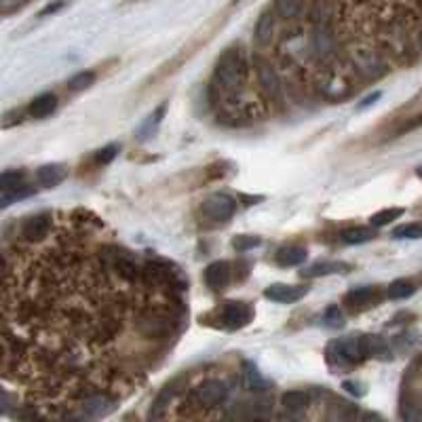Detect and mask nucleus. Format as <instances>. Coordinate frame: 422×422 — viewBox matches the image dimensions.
Here are the masks:
<instances>
[{"label": "nucleus", "mask_w": 422, "mask_h": 422, "mask_svg": "<svg viewBox=\"0 0 422 422\" xmlns=\"http://www.w3.org/2000/svg\"><path fill=\"white\" fill-rule=\"evenodd\" d=\"M249 59L241 49H226L213 70L211 99L220 101L226 97L241 95L249 78Z\"/></svg>", "instance_id": "f257e3e1"}, {"label": "nucleus", "mask_w": 422, "mask_h": 422, "mask_svg": "<svg viewBox=\"0 0 422 422\" xmlns=\"http://www.w3.org/2000/svg\"><path fill=\"white\" fill-rule=\"evenodd\" d=\"M349 61H351V68L366 80H376L389 72V63H387V57L383 55V51H378L366 42L351 44Z\"/></svg>", "instance_id": "f03ea898"}, {"label": "nucleus", "mask_w": 422, "mask_h": 422, "mask_svg": "<svg viewBox=\"0 0 422 422\" xmlns=\"http://www.w3.org/2000/svg\"><path fill=\"white\" fill-rule=\"evenodd\" d=\"M133 323H135L133 325L135 334L142 340H148V342H163L173 332V321L169 317V311L167 309H159V306L144 309L135 317Z\"/></svg>", "instance_id": "7ed1b4c3"}, {"label": "nucleus", "mask_w": 422, "mask_h": 422, "mask_svg": "<svg viewBox=\"0 0 422 422\" xmlns=\"http://www.w3.org/2000/svg\"><path fill=\"white\" fill-rule=\"evenodd\" d=\"M325 355H328L330 366H334L338 370H351V368H355V366L366 361V353H364L359 336H349V338L334 340L328 347Z\"/></svg>", "instance_id": "20e7f679"}, {"label": "nucleus", "mask_w": 422, "mask_h": 422, "mask_svg": "<svg viewBox=\"0 0 422 422\" xmlns=\"http://www.w3.org/2000/svg\"><path fill=\"white\" fill-rule=\"evenodd\" d=\"M252 63H254V70H256V76H258V85H260V91H262L264 99L271 101V104L281 106L283 104V82H281L275 66L264 55H258V53L252 57Z\"/></svg>", "instance_id": "39448f33"}, {"label": "nucleus", "mask_w": 422, "mask_h": 422, "mask_svg": "<svg viewBox=\"0 0 422 422\" xmlns=\"http://www.w3.org/2000/svg\"><path fill=\"white\" fill-rule=\"evenodd\" d=\"M317 91L330 101H342L353 95V85L345 72L336 68H325L317 74Z\"/></svg>", "instance_id": "423d86ee"}, {"label": "nucleus", "mask_w": 422, "mask_h": 422, "mask_svg": "<svg viewBox=\"0 0 422 422\" xmlns=\"http://www.w3.org/2000/svg\"><path fill=\"white\" fill-rule=\"evenodd\" d=\"M226 397H228V387L222 380H218V378L203 380L190 393V402L199 410H216V408H220L226 402Z\"/></svg>", "instance_id": "0eeeda50"}, {"label": "nucleus", "mask_w": 422, "mask_h": 422, "mask_svg": "<svg viewBox=\"0 0 422 422\" xmlns=\"http://www.w3.org/2000/svg\"><path fill=\"white\" fill-rule=\"evenodd\" d=\"M201 209L207 220L222 224V222H228L237 213V201H235V197H230L226 192H216L203 201Z\"/></svg>", "instance_id": "6e6552de"}, {"label": "nucleus", "mask_w": 422, "mask_h": 422, "mask_svg": "<svg viewBox=\"0 0 422 422\" xmlns=\"http://www.w3.org/2000/svg\"><path fill=\"white\" fill-rule=\"evenodd\" d=\"M55 222H53V216L51 213H36V216H30L23 226H21V235L19 239L25 241V243H42L51 230H53Z\"/></svg>", "instance_id": "1a4fd4ad"}, {"label": "nucleus", "mask_w": 422, "mask_h": 422, "mask_svg": "<svg viewBox=\"0 0 422 422\" xmlns=\"http://www.w3.org/2000/svg\"><path fill=\"white\" fill-rule=\"evenodd\" d=\"M254 321V306L245 302H228L220 311V323L226 330H241Z\"/></svg>", "instance_id": "9d476101"}, {"label": "nucleus", "mask_w": 422, "mask_h": 422, "mask_svg": "<svg viewBox=\"0 0 422 422\" xmlns=\"http://www.w3.org/2000/svg\"><path fill=\"white\" fill-rule=\"evenodd\" d=\"M383 300V292L380 287H374V285H368V287H355L351 290L347 296H345V304L359 313V311H368L372 306H376L378 302Z\"/></svg>", "instance_id": "9b49d317"}, {"label": "nucleus", "mask_w": 422, "mask_h": 422, "mask_svg": "<svg viewBox=\"0 0 422 422\" xmlns=\"http://www.w3.org/2000/svg\"><path fill=\"white\" fill-rule=\"evenodd\" d=\"M306 285H287V283H275L264 290V298L277 304H294L306 296Z\"/></svg>", "instance_id": "f8f14e48"}, {"label": "nucleus", "mask_w": 422, "mask_h": 422, "mask_svg": "<svg viewBox=\"0 0 422 422\" xmlns=\"http://www.w3.org/2000/svg\"><path fill=\"white\" fill-rule=\"evenodd\" d=\"M232 279V266L226 262V260H218V262H211L207 268H205V283L209 290L213 292H220L224 290Z\"/></svg>", "instance_id": "ddd939ff"}, {"label": "nucleus", "mask_w": 422, "mask_h": 422, "mask_svg": "<svg viewBox=\"0 0 422 422\" xmlns=\"http://www.w3.org/2000/svg\"><path fill=\"white\" fill-rule=\"evenodd\" d=\"M275 27H277V21H275V15L271 11L262 13L256 27H254V40L258 46H268L275 38Z\"/></svg>", "instance_id": "4468645a"}, {"label": "nucleus", "mask_w": 422, "mask_h": 422, "mask_svg": "<svg viewBox=\"0 0 422 422\" xmlns=\"http://www.w3.org/2000/svg\"><path fill=\"white\" fill-rule=\"evenodd\" d=\"M277 258V264L283 266V268H292V266H300L306 258H309V252L304 245H283L281 249H277L275 254Z\"/></svg>", "instance_id": "2eb2a0df"}, {"label": "nucleus", "mask_w": 422, "mask_h": 422, "mask_svg": "<svg viewBox=\"0 0 422 422\" xmlns=\"http://www.w3.org/2000/svg\"><path fill=\"white\" fill-rule=\"evenodd\" d=\"M36 180H38L40 188H55V186H59L66 180V167L57 165V163L42 165L36 171Z\"/></svg>", "instance_id": "dca6fc26"}, {"label": "nucleus", "mask_w": 422, "mask_h": 422, "mask_svg": "<svg viewBox=\"0 0 422 422\" xmlns=\"http://www.w3.org/2000/svg\"><path fill=\"white\" fill-rule=\"evenodd\" d=\"M361 338V347H364V353H366V359H391V351H389V342L376 334H366V336H359Z\"/></svg>", "instance_id": "f3484780"}, {"label": "nucleus", "mask_w": 422, "mask_h": 422, "mask_svg": "<svg viewBox=\"0 0 422 422\" xmlns=\"http://www.w3.org/2000/svg\"><path fill=\"white\" fill-rule=\"evenodd\" d=\"M57 108V95L53 93H42L38 97H34L27 106V114L32 118H46L55 112Z\"/></svg>", "instance_id": "a211bd4d"}, {"label": "nucleus", "mask_w": 422, "mask_h": 422, "mask_svg": "<svg viewBox=\"0 0 422 422\" xmlns=\"http://www.w3.org/2000/svg\"><path fill=\"white\" fill-rule=\"evenodd\" d=\"M165 114H167V104H161L148 118H144V123L139 125V129H137V133H135V137L137 139H150L156 131H159V127H161V123H163V118H165Z\"/></svg>", "instance_id": "6ab92c4d"}, {"label": "nucleus", "mask_w": 422, "mask_h": 422, "mask_svg": "<svg viewBox=\"0 0 422 422\" xmlns=\"http://www.w3.org/2000/svg\"><path fill=\"white\" fill-rule=\"evenodd\" d=\"M340 239L347 245H364V243H370L372 239H376V228H372V226H351V228L340 232Z\"/></svg>", "instance_id": "aec40b11"}, {"label": "nucleus", "mask_w": 422, "mask_h": 422, "mask_svg": "<svg viewBox=\"0 0 422 422\" xmlns=\"http://www.w3.org/2000/svg\"><path fill=\"white\" fill-rule=\"evenodd\" d=\"M347 271H351V266L342 264V262H317V264L309 266L302 275L304 277H328V275H340Z\"/></svg>", "instance_id": "412c9836"}, {"label": "nucleus", "mask_w": 422, "mask_h": 422, "mask_svg": "<svg viewBox=\"0 0 422 422\" xmlns=\"http://www.w3.org/2000/svg\"><path fill=\"white\" fill-rule=\"evenodd\" d=\"M416 294V285L408 279H397L387 287V298L389 300H406Z\"/></svg>", "instance_id": "4be33fe9"}, {"label": "nucleus", "mask_w": 422, "mask_h": 422, "mask_svg": "<svg viewBox=\"0 0 422 422\" xmlns=\"http://www.w3.org/2000/svg\"><path fill=\"white\" fill-rule=\"evenodd\" d=\"M404 213H406L404 207H387V209L376 211V213L370 218V224H372V228H383V226L393 224L395 220H399Z\"/></svg>", "instance_id": "5701e85b"}, {"label": "nucleus", "mask_w": 422, "mask_h": 422, "mask_svg": "<svg viewBox=\"0 0 422 422\" xmlns=\"http://www.w3.org/2000/svg\"><path fill=\"white\" fill-rule=\"evenodd\" d=\"M245 387H247L249 391H254V393H262V391H266L271 385H268V380L258 372V368H256L254 364H245Z\"/></svg>", "instance_id": "b1692460"}, {"label": "nucleus", "mask_w": 422, "mask_h": 422, "mask_svg": "<svg viewBox=\"0 0 422 422\" xmlns=\"http://www.w3.org/2000/svg\"><path fill=\"white\" fill-rule=\"evenodd\" d=\"M281 404H283V408L290 410V412H304V410L309 408L311 399H309V395L302 393V391H287V393L281 397Z\"/></svg>", "instance_id": "393cba45"}, {"label": "nucleus", "mask_w": 422, "mask_h": 422, "mask_svg": "<svg viewBox=\"0 0 422 422\" xmlns=\"http://www.w3.org/2000/svg\"><path fill=\"white\" fill-rule=\"evenodd\" d=\"M275 13L281 19H296L302 15V0H275Z\"/></svg>", "instance_id": "a878e982"}, {"label": "nucleus", "mask_w": 422, "mask_h": 422, "mask_svg": "<svg viewBox=\"0 0 422 422\" xmlns=\"http://www.w3.org/2000/svg\"><path fill=\"white\" fill-rule=\"evenodd\" d=\"M23 171H19V169H11V171H2L0 173V192H11V190H15V188H19L21 186V182H23Z\"/></svg>", "instance_id": "bb28decb"}, {"label": "nucleus", "mask_w": 422, "mask_h": 422, "mask_svg": "<svg viewBox=\"0 0 422 422\" xmlns=\"http://www.w3.org/2000/svg\"><path fill=\"white\" fill-rule=\"evenodd\" d=\"M36 190L32 188V186H19V188H15V190H11V192H4V197L0 199V207H8V205H13V203H19V201H23V199H27V197H32Z\"/></svg>", "instance_id": "cd10ccee"}, {"label": "nucleus", "mask_w": 422, "mask_h": 422, "mask_svg": "<svg viewBox=\"0 0 422 422\" xmlns=\"http://www.w3.org/2000/svg\"><path fill=\"white\" fill-rule=\"evenodd\" d=\"M93 82H95V72L85 70V72L74 74V76L68 80V89H70V91H82V89L91 87Z\"/></svg>", "instance_id": "c85d7f7f"}, {"label": "nucleus", "mask_w": 422, "mask_h": 422, "mask_svg": "<svg viewBox=\"0 0 422 422\" xmlns=\"http://www.w3.org/2000/svg\"><path fill=\"white\" fill-rule=\"evenodd\" d=\"M402 418L404 422H422V406L416 404L414 399H406L402 402Z\"/></svg>", "instance_id": "c756f323"}, {"label": "nucleus", "mask_w": 422, "mask_h": 422, "mask_svg": "<svg viewBox=\"0 0 422 422\" xmlns=\"http://www.w3.org/2000/svg\"><path fill=\"white\" fill-rule=\"evenodd\" d=\"M393 239H422V222L402 224L393 230Z\"/></svg>", "instance_id": "7c9ffc66"}, {"label": "nucleus", "mask_w": 422, "mask_h": 422, "mask_svg": "<svg viewBox=\"0 0 422 422\" xmlns=\"http://www.w3.org/2000/svg\"><path fill=\"white\" fill-rule=\"evenodd\" d=\"M260 243H262L260 237H254V235H239V237H235L232 247H235L239 254H243V252H252V249L260 247Z\"/></svg>", "instance_id": "2f4dec72"}, {"label": "nucleus", "mask_w": 422, "mask_h": 422, "mask_svg": "<svg viewBox=\"0 0 422 422\" xmlns=\"http://www.w3.org/2000/svg\"><path fill=\"white\" fill-rule=\"evenodd\" d=\"M118 150H120V146H118V144H108V146H104L101 150H97V152H95L93 161H95L97 165H108V163H112V161L116 159Z\"/></svg>", "instance_id": "473e14b6"}, {"label": "nucleus", "mask_w": 422, "mask_h": 422, "mask_svg": "<svg viewBox=\"0 0 422 422\" xmlns=\"http://www.w3.org/2000/svg\"><path fill=\"white\" fill-rule=\"evenodd\" d=\"M323 323L328 328H342L345 325V313L338 306H328L323 313Z\"/></svg>", "instance_id": "72a5a7b5"}, {"label": "nucleus", "mask_w": 422, "mask_h": 422, "mask_svg": "<svg viewBox=\"0 0 422 422\" xmlns=\"http://www.w3.org/2000/svg\"><path fill=\"white\" fill-rule=\"evenodd\" d=\"M418 127H422V112L421 114H416L414 118H410V120L399 129V133L404 135V133H410V131H414V129H418Z\"/></svg>", "instance_id": "f704fd0d"}, {"label": "nucleus", "mask_w": 422, "mask_h": 422, "mask_svg": "<svg viewBox=\"0 0 422 422\" xmlns=\"http://www.w3.org/2000/svg\"><path fill=\"white\" fill-rule=\"evenodd\" d=\"M342 389L345 391H349L351 395H355V397H361L364 393H366V389L359 385V383H353V380H347L345 385H342Z\"/></svg>", "instance_id": "c9c22d12"}, {"label": "nucleus", "mask_w": 422, "mask_h": 422, "mask_svg": "<svg viewBox=\"0 0 422 422\" xmlns=\"http://www.w3.org/2000/svg\"><path fill=\"white\" fill-rule=\"evenodd\" d=\"M380 99V91H376V93H372V95H368L366 99H361L359 101V110H364V108H370L374 101H378Z\"/></svg>", "instance_id": "e433bc0d"}, {"label": "nucleus", "mask_w": 422, "mask_h": 422, "mask_svg": "<svg viewBox=\"0 0 422 422\" xmlns=\"http://www.w3.org/2000/svg\"><path fill=\"white\" fill-rule=\"evenodd\" d=\"M61 6H63V0H57V2L49 4L46 8H42V11H40L38 15H40V17H44V15H51V13H55L57 8H61Z\"/></svg>", "instance_id": "4c0bfd02"}, {"label": "nucleus", "mask_w": 422, "mask_h": 422, "mask_svg": "<svg viewBox=\"0 0 422 422\" xmlns=\"http://www.w3.org/2000/svg\"><path fill=\"white\" fill-rule=\"evenodd\" d=\"M357 422H385L378 414H374V412H366V414H361Z\"/></svg>", "instance_id": "58836bf2"}, {"label": "nucleus", "mask_w": 422, "mask_h": 422, "mask_svg": "<svg viewBox=\"0 0 422 422\" xmlns=\"http://www.w3.org/2000/svg\"><path fill=\"white\" fill-rule=\"evenodd\" d=\"M241 201H243L245 205H252V203H258L260 197H241Z\"/></svg>", "instance_id": "ea45409f"}, {"label": "nucleus", "mask_w": 422, "mask_h": 422, "mask_svg": "<svg viewBox=\"0 0 422 422\" xmlns=\"http://www.w3.org/2000/svg\"><path fill=\"white\" fill-rule=\"evenodd\" d=\"M416 175H418V178H421V180H422V165H421V167H418V169H416Z\"/></svg>", "instance_id": "a19ab883"}, {"label": "nucleus", "mask_w": 422, "mask_h": 422, "mask_svg": "<svg viewBox=\"0 0 422 422\" xmlns=\"http://www.w3.org/2000/svg\"><path fill=\"white\" fill-rule=\"evenodd\" d=\"M0 414H2V408H0Z\"/></svg>", "instance_id": "79ce46f5"}]
</instances>
